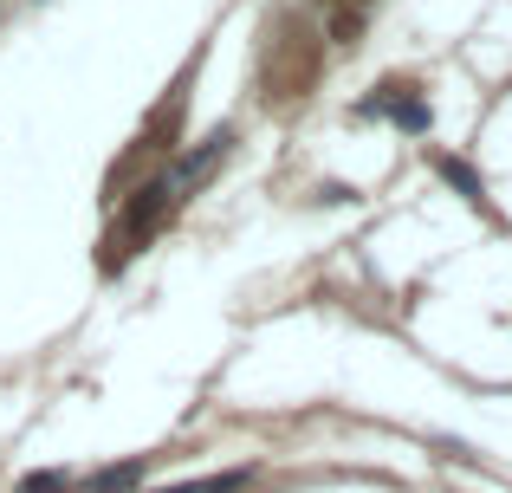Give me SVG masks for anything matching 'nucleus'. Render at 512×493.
I'll return each mask as SVG.
<instances>
[{
  "label": "nucleus",
  "mask_w": 512,
  "mask_h": 493,
  "mask_svg": "<svg viewBox=\"0 0 512 493\" xmlns=\"http://www.w3.org/2000/svg\"><path fill=\"white\" fill-rule=\"evenodd\" d=\"M435 169H441V176H448L454 189L467 195V202H487V195H480V176H474V169H467V163H454V156H435Z\"/></svg>",
  "instance_id": "nucleus-2"
},
{
  "label": "nucleus",
  "mask_w": 512,
  "mask_h": 493,
  "mask_svg": "<svg viewBox=\"0 0 512 493\" xmlns=\"http://www.w3.org/2000/svg\"><path fill=\"white\" fill-rule=\"evenodd\" d=\"M143 474V461H124V468H111V474H98V481H91V493H124L130 481H137Z\"/></svg>",
  "instance_id": "nucleus-4"
},
{
  "label": "nucleus",
  "mask_w": 512,
  "mask_h": 493,
  "mask_svg": "<svg viewBox=\"0 0 512 493\" xmlns=\"http://www.w3.org/2000/svg\"><path fill=\"white\" fill-rule=\"evenodd\" d=\"M20 493H65V474H33Z\"/></svg>",
  "instance_id": "nucleus-5"
},
{
  "label": "nucleus",
  "mask_w": 512,
  "mask_h": 493,
  "mask_svg": "<svg viewBox=\"0 0 512 493\" xmlns=\"http://www.w3.org/2000/svg\"><path fill=\"white\" fill-rule=\"evenodd\" d=\"M175 208V182H150V189H137V202H130V215H124V228H117V247H137V241H150L156 228H163V215Z\"/></svg>",
  "instance_id": "nucleus-1"
},
{
  "label": "nucleus",
  "mask_w": 512,
  "mask_h": 493,
  "mask_svg": "<svg viewBox=\"0 0 512 493\" xmlns=\"http://www.w3.org/2000/svg\"><path fill=\"white\" fill-rule=\"evenodd\" d=\"M240 487H247V468H227L214 481H188V487H169V493H240Z\"/></svg>",
  "instance_id": "nucleus-3"
}]
</instances>
